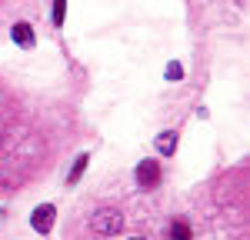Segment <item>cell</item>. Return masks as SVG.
Instances as JSON below:
<instances>
[{
    "label": "cell",
    "mask_w": 250,
    "mask_h": 240,
    "mask_svg": "<svg viewBox=\"0 0 250 240\" xmlns=\"http://www.w3.org/2000/svg\"><path fill=\"white\" fill-rule=\"evenodd\" d=\"M54 217H57V207H54V203H40L37 210L30 214V223H34V230H37V234H50Z\"/></svg>",
    "instance_id": "cell-2"
},
{
    "label": "cell",
    "mask_w": 250,
    "mask_h": 240,
    "mask_svg": "<svg viewBox=\"0 0 250 240\" xmlns=\"http://www.w3.org/2000/svg\"><path fill=\"white\" fill-rule=\"evenodd\" d=\"M67 20V0H54V23H63Z\"/></svg>",
    "instance_id": "cell-8"
},
{
    "label": "cell",
    "mask_w": 250,
    "mask_h": 240,
    "mask_svg": "<svg viewBox=\"0 0 250 240\" xmlns=\"http://www.w3.org/2000/svg\"><path fill=\"white\" fill-rule=\"evenodd\" d=\"M87 163H90V157H87V154H80V157H77V163H74V170H70V177H67V180H70V183H77V180L83 177V170H87Z\"/></svg>",
    "instance_id": "cell-5"
},
{
    "label": "cell",
    "mask_w": 250,
    "mask_h": 240,
    "mask_svg": "<svg viewBox=\"0 0 250 240\" xmlns=\"http://www.w3.org/2000/svg\"><path fill=\"white\" fill-rule=\"evenodd\" d=\"M173 143H177V134H160L157 137V150L160 154H173Z\"/></svg>",
    "instance_id": "cell-6"
},
{
    "label": "cell",
    "mask_w": 250,
    "mask_h": 240,
    "mask_svg": "<svg viewBox=\"0 0 250 240\" xmlns=\"http://www.w3.org/2000/svg\"><path fill=\"white\" fill-rule=\"evenodd\" d=\"M167 77H170V80H180V77H184V67H180V63H170V67H167Z\"/></svg>",
    "instance_id": "cell-9"
},
{
    "label": "cell",
    "mask_w": 250,
    "mask_h": 240,
    "mask_svg": "<svg viewBox=\"0 0 250 240\" xmlns=\"http://www.w3.org/2000/svg\"><path fill=\"white\" fill-rule=\"evenodd\" d=\"M90 227H94L97 237H114V234L124 230V217L117 210H97L94 217H90Z\"/></svg>",
    "instance_id": "cell-1"
},
{
    "label": "cell",
    "mask_w": 250,
    "mask_h": 240,
    "mask_svg": "<svg viewBox=\"0 0 250 240\" xmlns=\"http://www.w3.org/2000/svg\"><path fill=\"white\" fill-rule=\"evenodd\" d=\"M170 240H190V227H187L184 220H177L170 227Z\"/></svg>",
    "instance_id": "cell-7"
},
{
    "label": "cell",
    "mask_w": 250,
    "mask_h": 240,
    "mask_svg": "<svg viewBox=\"0 0 250 240\" xmlns=\"http://www.w3.org/2000/svg\"><path fill=\"white\" fill-rule=\"evenodd\" d=\"M10 37L17 40V47H23V50H30V47H34V27H30V23H14Z\"/></svg>",
    "instance_id": "cell-4"
},
{
    "label": "cell",
    "mask_w": 250,
    "mask_h": 240,
    "mask_svg": "<svg viewBox=\"0 0 250 240\" xmlns=\"http://www.w3.org/2000/svg\"><path fill=\"white\" fill-rule=\"evenodd\" d=\"M157 180H160V163H157V160H140V167H137V183H140V187H157Z\"/></svg>",
    "instance_id": "cell-3"
}]
</instances>
